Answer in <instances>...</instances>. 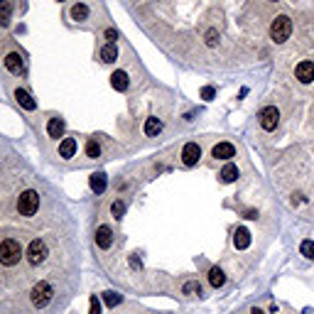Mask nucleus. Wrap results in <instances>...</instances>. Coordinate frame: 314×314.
Segmentation results:
<instances>
[{"label":"nucleus","instance_id":"nucleus-1","mask_svg":"<svg viewBox=\"0 0 314 314\" xmlns=\"http://www.w3.org/2000/svg\"><path fill=\"white\" fill-rule=\"evenodd\" d=\"M290 34H292V20H290L287 15H280V17L272 20V25H270L272 42L283 45V42H287V39H290Z\"/></svg>","mask_w":314,"mask_h":314},{"label":"nucleus","instance_id":"nucleus-2","mask_svg":"<svg viewBox=\"0 0 314 314\" xmlns=\"http://www.w3.org/2000/svg\"><path fill=\"white\" fill-rule=\"evenodd\" d=\"M20 258H22V246L17 241L8 238V241L0 243V263L3 265H17Z\"/></svg>","mask_w":314,"mask_h":314},{"label":"nucleus","instance_id":"nucleus-3","mask_svg":"<svg viewBox=\"0 0 314 314\" xmlns=\"http://www.w3.org/2000/svg\"><path fill=\"white\" fill-rule=\"evenodd\" d=\"M52 297H54V290H52L49 283H37V285L32 287V292H30V299H32V304H34L37 309L47 307V304L52 302Z\"/></svg>","mask_w":314,"mask_h":314},{"label":"nucleus","instance_id":"nucleus-4","mask_svg":"<svg viewBox=\"0 0 314 314\" xmlns=\"http://www.w3.org/2000/svg\"><path fill=\"white\" fill-rule=\"evenodd\" d=\"M39 209V194L34 189H27L20 194V199H17V211L22 216H32L34 211Z\"/></svg>","mask_w":314,"mask_h":314},{"label":"nucleus","instance_id":"nucleus-5","mask_svg":"<svg viewBox=\"0 0 314 314\" xmlns=\"http://www.w3.org/2000/svg\"><path fill=\"white\" fill-rule=\"evenodd\" d=\"M258 118H260V128L263 130H275V128H278V121H280V110L275 106H267V108L260 110Z\"/></svg>","mask_w":314,"mask_h":314},{"label":"nucleus","instance_id":"nucleus-6","mask_svg":"<svg viewBox=\"0 0 314 314\" xmlns=\"http://www.w3.org/2000/svg\"><path fill=\"white\" fill-rule=\"evenodd\" d=\"M27 260H30L32 265H39V263L47 260V246L39 241V238H34V241L30 243V248H27Z\"/></svg>","mask_w":314,"mask_h":314},{"label":"nucleus","instance_id":"nucleus-7","mask_svg":"<svg viewBox=\"0 0 314 314\" xmlns=\"http://www.w3.org/2000/svg\"><path fill=\"white\" fill-rule=\"evenodd\" d=\"M199 157H202V147L196 145V142H187V145L182 147V162H184L187 167L196 165V162H199Z\"/></svg>","mask_w":314,"mask_h":314},{"label":"nucleus","instance_id":"nucleus-8","mask_svg":"<svg viewBox=\"0 0 314 314\" xmlns=\"http://www.w3.org/2000/svg\"><path fill=\"white\" fill-rule=\"evenodd\" d=\"M295 76L299 78V84H312L314 81V62H299L295 69Z\"/></svg>","mask_w":314,"mask_h":314},{"label":"nucleus","instance_id":"nucleus-9","mask_svg":"<svg viewBox=\"0 0 314 314\" xmlns=\"http://www.w3.org/2000/svg\"><path fill=\"white\" fill-rule=\"evenodd\" d=\"M211 155L216 160H231V157H236V147L231 142H219V145H214Z\"/></svg>","mask_w":314,"mask_h":314},{"label":"nucleus","instance_id":"nucleus-10","mask_svg":"<svg viewBox=\"0 0 314 314\" xmlns=\"http://www.w3.org/2000/svg\"><path fill=\"white\" fill-rule=\"evenodd\" d=\"M110 241H113V231L108 228V226H98V231H96V243H98V248H110Z\"/></svg>","mask_w":314,"mask_h":314},{"label":"nucleus","instance_id":"nucleus-11","mask_svg":"<svg viewBox=\"0 0 314 314\" xmlns=\"http://www.w3.org/2000/svg\"><path fill=\"white\" fill-rule=\"evenodd\" d=\"M89 184H91V191H96V194H103V191H106V184H108V179H106V174H103V172H94V174L89 177Z\"/></svg>","mask_w":314,"mask_h":314},{"label":"nucleus","instance_id":"nucleus-12","mask_svg":"<svg viewBox=\"0 0 314 314\" xmlns=\"http://www.w3.org/2000/svg\"><path fill=\"white\" fill-rule=\"evenodd\" d=\"M22 66H25V64H22V57H20L17 52H10V54L5 57V69H8V71L20 74V71H22Z\"/></svg>","mask_w":314,"mask_h":314},{"label":"nucleus","instance_id":"nucleus-13","mask_svg":"<svg viewBox=\"0 0 314 314\" xmlns=\"http://www.w3.org/2000/svg\"><path fill=\"white\" fill-rule=\"evenodd\" d=\"M76 152V140L74 138H64L59 142V157H64V160H69V157H74Z\"/></svg>","mask_w":314,"mask_h":314},{"label":"nucleus","instance_id":"nucleus-14","mask_svg":"<svg viewBox=\"0 0 314 314\" xmlns=\"http://www.w3.org/2000/svg\"><path fill=\"white\" fill-rule=\"evenodd\" d=\"M15 101H17L25 110H34V106H37V103L32 101V96H30L25 89H15Z\"/></svg>","mask_w":314,"mask_h":314},{"label":"nucleus","instance_id":"nucleus-15","mask_svg":"<svg viewBox=\"0 0 314 314\" xmlns=\"http://www.w3.org/2000/svg\"><path fill=\"white\" fill-rule=\"evenodd\" d=\"M233 243H236V248H238V251L248 248V246H251V233H248V228H238V231H236Z\"/></svg>","mask_w":314,"mask_h":314},{"label":"nucleus","instance_id":"nucleus-16","mask_svg":"<svg viewBox=\"0 0 314 314\" xmlns=\"http://www.w3.org/2000/svg\"><path fill=\"white\" fill-rule=\"evenodd\" d=\"M110 86H113L115 91H126V89H128V74H126V71H115V74L110 76Z\"/></svg>","mask_w":314,"mask_h":314},{"label":"nucleus","instance_id":"nucleus-17","mask_svg":"<svg viewBox=\"0 0 314 314\" xmlns=\"http://www.w3.org/2000/svg\"><path fill=\"white\" fill-rule=\"evenodd\" d=\"M47 133H49V138H62L64 135V121L62 118H52V121L47 123Z\"/></svg>","mask_w":314,"mask_h":314},{"label":"nucleus","instance_id":"nucleus-18","mask_svg":"<svg viewBox=\"0 0 314 314\" xmlns=\"http://www.w3.org/2000/svg\"><path fill=\"white\" fill-rule=\"evenodd\" d=\"M101 59H103L106 64H110V62H115V59H118V47H115L113 42H108V45H103V49H101Z\"/></svg>","mask_w":314,"mask_h":314},{"label":"nucleus","instance_id":"nucleus-19","mask_svg":"<svg viewBox=\"0 0 314 314\" xmlns=\"http://www.w3.org/2000/svg\"><path fill=\"white\" fill-rule=\"evenodd\" d=\"M226 184H231V182H236V179H238V167H236V165H226L223 170H221V174H219Z\"/></svg>","mask_w":314,"mask_h":314},{"label":"nucleus","instance_id":"nucleus-20","mask_svg":"<svg viewBox=\"0 0 314 314\" xmlns=\"http://www.w3.org/2000/svg\"><path fill=\"white\" fill-rule=\"evenodd\" d=\"M10 15H13V5H10V0H0V25H8L10 22Z\"/></svg>","mask_w":314,"mask_h":314},{"label":"nucleus","instance_id":"nucleus-21","mask_svg":"<svg viewBox=\"0 0 314 314\" xmlns=\"http://www.w3.org/2000/svg\"><path fill=\"white\" fill-rule=\"evenodd\" d=\"M209 283H211V287H221V285L226 283L221 267H211V270H209Z\"/></svg>","mask_w":314,"mask_h":314},{"label":"nucleus","instance_id":"nucleus-22","mask_svg":"<svg viewBox=\"0 0 314 314\" xmlns=\"http://www.w3.org/2000/svg\"><path fill=\"white\" fill-rule=\"evenodd\" d=\"M71 17H74L76 22H78V20H86V17H89V8H86L84 3L74 5V8H71Z\"/></svg>","mask_w":314,"mask_h":314},{"label":"nucleus","instance_id":"nucleus-23","mask_svg":"<svg viewBox=\"0 0 314 314\" xmlns=\"http://www.w3.org/2000/svg\"><path fill=\"white\" fill-rule=\"evenodd\" d=\"M160 130H162V123L157 121V118H147V123H145V133H147V135H157Z\"/></svg>","mask_w":314,"mask_h":314},{"label":"nucleus","instance_id":"nucleus-24","mask_svg":"<svg viewBox=\"0 0 314 314\" xmlns=\"http://www.w3.org/2000/svg\"><path fill=\"white\" fill-rule=\"evenodd\" d=\"M184 295H202V285L196 283V280H189V283H184Z\"/></svg>","mask_w":314,"mask_h":314},{"label":"nucleus","instance_id":"nucleus-25","mask_svg":"<svg viewBox=\"0 0 314 314\" xmlns=\"http://www.w3.org/2000/svg\"><path fill=\"white\" fill-rule=\"evenodd\" d=\"M103 299H106V304H108V307H118V304L123 302V297H121V295H115V292H106V295H103Z\"/></svg>","mask_w":314,"mask_h":314},{"label":"nucleus","instance_id":"nucleus-26","mask_svg":"<svg viewBox=\"0 0 314 314\" xmlns=\"http://www.w3.org/2000/svg\"><path fill=\"white\" fill-rule=\"evenodd\" d=\"M86 155H89V157H98V155H101V145H98L96 140H89V142H86Z\"/></svg>","mask_w":314,"mask_h":314},{"label":"nucleus","instance_id":"nucleus-27","mask_svg":"<svg viewBox=\"0 0 314 314\" xmlns=\"http://www.w3.org/2000/svg\"><path fill=\"white\" fill-rule=\"evenodd\" d=\"M299 251H302V255H304V258L314 260V243H312V241H304V243L299 246Z\"/></svg>","mask_w":314,"mask_h":314},{"label":"nucleus","instance_id":"nucleus-28","mask_svg":"<svg viewBox=\"0 0 314 314\" xmlns=\"http://www.w3.org/2000/svg\"><path fill=\"white\" fill-rule=\"evenodd\" d=\"M110 211H113V216H115V219H121V216L126 214V202H113Z\"/></svg>","mask_w":314,"mask_h":314},{"label":"nucleus","instance_id":"nucleus-29","mask_svg":"<svg viewBox=\"0 0 314 314\" xmlns=\"http://www.w3.org/2000/svg\"><path fill=\"white\" fill-rule=\"evenodd\" d=\"M216 42H219V34H216V30H209V32H206V45H209V47H214Z\"/></svg>","mask_w":314,"mask_h":314},{"label":"nucleus","instance_id":"nucleus-30","mask_svg":"<svg viewBox=\"0 0 314 314\" xmlns=\"http://www.w3.org/2000/svg\"><path fill=\"white\" fill-rule=\"evenodd\" d=\"M89 314H101V302H98V297H91V309H89Z\"/></svg>","mask_w":314,"mask_h":314},{"label":"nucleus","instance_id":"nucleus-31","mask_svg":"<svg viewBox=\"0 0 314 314\" xmlns=\"http://www.w3.org/2000/svg\"><path fill=\"white\" fill-rule=\"evenodd\" d=\"M214 96H216V91H214L211 86H204V89H202V98H206V101H211Z\"/></svg>","mask_w":314,"mask_h":314},{"label":"nucleus","instance_id":"nucleus-32","mask_svg":"<svg viewBox=\"0 0 314 314\" xmlns=\"http://www.w3.org/2000/svg\"><path fill=\"white\" fill-rule=\"evenodd\" d=\"M106 37L113 42V39H118V32H115V30H106Z\"/></svg>","mask_w":314,"mask_h":314},{"label":"nucleus","instance_id":"nucleus-33","mask_svg":"<svg viewBox=\"0 0 314 314\" xmlns=\"http://www.w3.org/2000/svg\"><path fill=\"white\" fill-rule=\"evenodd\" d=\"M251 314H265V312H263V309H258V307H255V309H253V312H251Z\"/></svg>","mask_w":314,"mask_h":314}]
</instances>
